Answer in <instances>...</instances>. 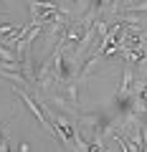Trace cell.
Masks as SVG:
<instances>
[{
    "label": "cell",
    "instance_id": "2",
    "mask_svg": "<svg viewBox=\"0 0 147 152\" xmlns=\"http://www.w3.org/2000/svg\"><path fill=\"white\" fill-rule=\"evenodd\" d=\"M0 13H3V8H0Z\"/></svg>",
    "mask_w": 147,
    "mask_h": 152
},
{
    "label": "cell",
    "instance_id": "3",
    "mask_svg": "<svg viewBox=\"0 0 147 152\" xmlns=\"http://www.w3.org/2000/svg\"><path fill=\"white\" fill-rule=\"evenodd\" d=\"M0 129H3V127H0Z\"/></svg>",
    "mask_w": 147,
    "mask_h": 152
},
{
    "label": "cell",
    "instance_id": "1",
    "mask_svg": "<svg viewBox=\"0 0 147 152\" xmlns=\"http://www.w3.org/2000/svg\"><path fill=\"white\" fill-rule=\"evenodd\" d=\"M15 31H18V26H13V23H0V41L3 38H10Z\"/></svg>",
    "mask_w": 147,
    "mask_h": 152
}]
</instances>
